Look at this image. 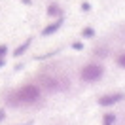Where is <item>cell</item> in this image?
<instances>
[{
    "mask_svg": "<svg viewBox=\"0 0 125 125\" xmlns=\"http://www.w3.org/2000/svg\"><path fill=\"white\" fill-rule=\"evenodd\" d=\"M42 97V87L36 83H27L21 85L17 91H11L6 97V102L10 106H21V104H32Z\"/></svg>",
    "mask_w": 125,
    "mask_h": 125,
    "instance_id": "1",
    "label": "cell"
},
{
    "mask_svg": "<svg viewBox=\"0 0 125 125\" xmlns=\"http://www.w3.org/2000/svg\"><path fill=\"white\" fill-rule=\"evenodd\" d=\"M102 76H104V66L99 64V62H87L85 66L80 70V78H82V82H85V83H95Z\"/></svg>",
    "mask_w": 125,
    "mask_h": 125,
    "instance_id": "2",
    "label": "cell"
},
{
    "mask_svg": "<svg viewBox=\"0 0 125 125\" xmlns=\"http://www.w3.org/2000/svg\"><path fill=\"white\" fill-rule=\"evenodd\" d=\"M40 87H44L49 93H55V91H61V89H66L68 87V82L66 80H61L59 76H40Z\"/></svg>",
    "mask_w": 125,
    "mask_h": 125,
    "instance_id": "3",
    "label": "cell"
},
{
    "mask_svg": "<svg viewBox=\"0 0 125 125\" xmlns=\"http://www.w3.org/2000/svg\"><path fill=\"white\" fill-rule=\"evenodd\" d=\"M123 99H125L123 93H106L99 99V104L101 106H114L116 102H121Z\"/></svg>",
    "mask_w": 125,
    "mask_h": 125,
    "instance_id": "4",
    "label": "cell"
},
{
    "mask_svg": "<svg viewBox=\"0 0 125 125\" xmlns=\"http://www.w3.org/2000/svg\"><path fill=\"white\" fill-rule=\"evenodd\" d=\"M61 27H62V15L59 17L57 21H53V23H49V25H47L46 29L42 31V34H44V36H49V34H53V32H57L59 29H61Z\"/></svg>",
    "mask_w": 125,
    "mask_h": 125,
    "instance_id": "5",
    "label": "cell"
},
{
    "mask_svg": "<svg viewBox=\"0 0 125 125\" xmlns=\"http://www.w3.org/2000/svg\"><path fill=\"white\" fill-rule=\"evenodd\" d=\"M31 42H32L31 38H29V40H25L23 44H21V46H19V47H17V49H15V57H21V55H23L25 51L29 49V46H31Z\"/></svg>",
    "mask_w": 125,
    "mask_h": 125,
    "instance_id": "6",
    "label": "cell"
},
{
    "mask_svg": "<svg viewBox=\"0 0 125 125\" xmlns=\"http://www.w3.org/2000/svg\"><path fill=\"white\" fill-rule=\"evenodd\" d=\"M61 11L62 10L59 8V6H57V4H51V6H49V8H47V15H51V17H61Z\"/></svg>",
    "mask_w": 125,
    "mask_h": 125,
    "instance_id": "7",
    "label": "cell"
},
{
    "mask_svg": "<svg viewBox=\"0 0 125 125\" xmlns=\"http://www.w3.org/2000/svg\"><path fill=\"white\" fill-rule=\"evenodd\" d=\"M106 55H108V47L106 46H101V47L95 49V57H99V59H104Z\"/></svg>",
    "mask_w": 125,
    "mask_h": 125,
    "instance_id": "8",
    "label": "cell"
},
{
    "mask_svg": "<svg viewBox=\"0 0 125 125\" xmlns=\"http://www.w3.org/2000/svg\"><path fill=\"white\" fill-rule=\"evenodd\" d=\"M82 36H83V38H93L95 36V29L93 27H85V29L82 31Z\"/></svg>",
    "mask_w": 125,
    "mask_h": 125,
    "instance_id": "9",
    "label": "cell"
},
{
    "mask_svg": "<svg viewBox=\"0 0 125 125\" xmlns=\"http://www.w3.org/2000/svg\"><path fill=\"white\" fill-rule=\"evenodd\" d=\"M114 121H116V116L114 114H106L104 119H102V125H114Z\"/></svg>",
    "mask_w": 125,
    "mask_h": 125,
    "instance_id": "10",
    "label": "cell"
},
{
    "mask_svg": "<svg viewBox=\"0 0 125 125\" xmlns=\"http://www.w3.org/2000/svg\"><path fill=\"white\" fill-rule=\"evenodd\" d=\"M117 64H119L121 68H125V53H121L119 57H117Z\"/></svg>",
    "mask_w": 125,
    "mask_h": 125,
    "instance_id": "11",
    "label": "cell"
},
{
    "mask_svg": "<svg viewBox=\"0 0 125 125\" xmlns=\"http://www.w3.org/2000/svg\"><path fill=\"white\" fill-rule=\"evenodd\" d=\"M72 49H83V42H74V44H72Z\"/></svg>",
    "mask_w": 125,
    "mask_h": 125,
    "instance_id": "12",
    "label": "cell"
},
{
    "mask_svg": "<svg viewBox=\"0 0 125 125\" xmlns=\"http://www.w3.org/2000/svg\"><path fill=\"white\" fill-rule=\"evenodd\" d=\"M8 53V47L6 46H0V57H2V59H4V55Z\"/></svg>",
    "mask_w": 125,
    "mask_h": 125,
    "instance_id": "13",
    "label": "cell"
},
{
    "mask_svg": "<svg viewBox=\"0 0 125 125\" xmlns=\"http://www.w3.org/2000/svg\"><path fill=\"white\" fill-rule=\"evenodd\" d=\"M82 10H83V11H89V10H91L89 2H83V4H82Z\"/></svg>",
    "mask_w": 125,
    "mask_h": 125,
    "instance_id": "14",
    "label": "cell"
},
{
    "mask_svg": "<svg viewBox=\"0 0 125 125\" xmlns=\"http://www.w3.org/2000/svg\"><path fill=\"white\" fill-rule=\"evenodd\" d=\"M4 117H6V112H4V110H0V121H2Z\"/></svg>",
    "mask_w": 125,
    "mask_h": 125,
    "instance_id": "15",
    "label": "cell"
},
{
    "mask_svg": "<svg viewBox=\"0 0 125 125\" xmlns=\"http://www.w3.org/2000/svg\"><path fill=\"white\" fill-rule=\"evenodd\" d=\"M0 66H4V59L2 57H0Z\"/></svg>",
    "mask_w": 125,
    "mask_h": 125,
    "instance_id": "16",
    "label": "cell"
},
{
    "mask_svg": "<svg viewBox=\"0 0 125 125\" xmlns=\"http://www.w3.org/2000/svg\"><path fill=\"white\" fill-rule=\"evenodd\" d=\"M21 125H31V123H21Z\"/></svg>",
    "mask_w": 125,
    "mask_h": 125,
    "instance_id": "17",
    "label": "cell"
}]
</instances>
